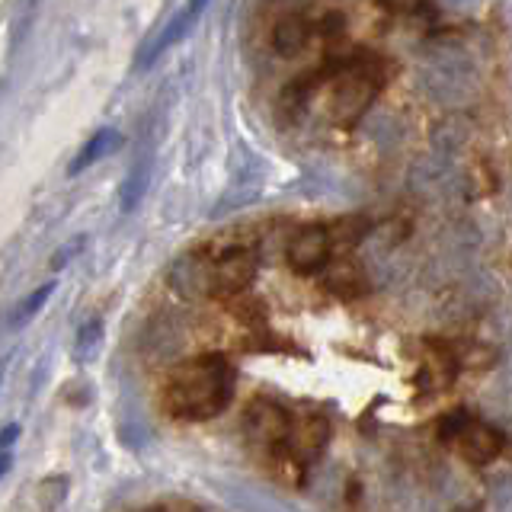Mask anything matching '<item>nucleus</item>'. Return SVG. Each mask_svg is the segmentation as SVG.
Wrapping results in <instances>:
<instances>
[{"mask_svg":"<svg viewBox=\"0 0 512 512\" xmlns=\"http://www.w3.org/2000/svg\"><path fill=\"white\" fill-rule=\"evenodd\" d=\"M234 368L224 356H202L176 368L164 388V407L176 420H212L231 404Z\"/></svg>","mask_w":512,"mask_h":512,"instance_id":"obj_1","label":"nucleus"},{"mask_svg":"<svg viewBox=\"0 0 512 512\" xmlns=\"http://www.w3.org/2000/svg\"><path fill=\"white\" fill-rule=\"evenodd\" d=\"M384 84H388V68H384V61L378 55L362 52L356 58L343 61L340 68L333 71L330 106H327L330 122L343 128L356 125Z\"/></svg>","mask_w":512,"mask_h":512,"instance_id":"obj_2","label":"nucleus"},{"mask_svg":"<svg viewBox=\"0 0 512 512\" xmlns=\"http://www.w3.org/2000/svg\"><path fill=\"white\" fill-rule=\"evenodd\" d=\"M295 420L288 416L285 407H279L276 400L260 397L253 400L244 413V436L253 445H266V448H285L288 436H292Z\"/></svg>","mask_w":512,"mask_h":512,"instance_id":"obj_3","label":"nucleus"},{"mask_svg":"<svg viewBox=\"0 0 512 512\" xmlns=\"http://www.w3.org/2000/svg\"><path fill=\"white\" fill-rule=\"evenodd\" d=\"M330 231L320 228V224H308L301 228L292 240H288V266H292L298 276H314V272L330 266Z\"/></svg>","mask_w":512,"mask_h":512,"instance_id":"obj_4","label":"nucleus"},{"mask_svg":"<svg viewBox=\"0 0 512 512\" xmlns=\"http://www.w3.org/2000/svg\"><path fill=\"white\" fill-rule=\"evenodd\" d=\"M256 279V253L250 247L224 250L212 266V288L218 295H240Z\"/></svg>","mask_w":512,"mask_h":512,"instance_id":"obj_5","label":"nucleus"},{"mask_svg":"<svg viewBox=\"0 0 512 512\" xmlns=\"http://www.w3.org/2000/svg\"><path fill=\"white\" fill-rule=\"evenodd\" d=\"M503 445H506L503 432L496 429V426H490V423H480V420H471L468 426H464V432L455 442L458 455L468 464H477V468H484V464L500 458Z\"/></svg>","mask_w":512,"mask_h":512,"instance_id":"obj_6","label":"nucleus"},{"mask_svg":"<svg viewBox=\"0 0 512 512\" xmlns=\"http://www.w3.org/2000/svg\"><path fill=\"white\" fill-rule=\"evenodd\" d=\"M327 442H330V423L324 416H304L301 423H295L292 436L285 442V455L292 458L298 468H308L311 461L320 458Z\"/></svg>","mask_w":512,"mask_h":512,"instance_id":"obj_7","label":"nucleus"},{"mask_svg":"<svg viewBox=\"0 0 512 512\" xmlns=\"http://www.w3.org/2000/svg\"><path fill=\"white\" fill-rule=\"evenodd\" d=\"M208 4H212V0H186L183 10H176V13L170 16V23H167L164 29H160V36H157L148 48H144V55L138 58V68H148V64H154L160 55L167 52L170 45L180 42V39L186 36V32H189L192 26H196V20L205 13Z\"/></svg>","mask_w":512,"mask_h":512,"instance_id":"obj_8","label":"nucleus"},{"mask_svg":"<svg viewBox=\"0 0 512 512\" xmlns=\"http://www.w3.org/2000/svg\"><path fill=\"white\" fill-rule=\"evenodd\" d=\"M311 36V20L304 13H288L272 26V48L279 55H298Z\"/></svg>","mask_w":512,"mask_h":512,"instance_id":"obj_9","label":"nucleus"},{"mask_svg":"<svg viewBox=\"0 0 512 512\" xmlns=\"http://www.w3.org/2000/svg\"><path fill=\"white\" fill-rule=\"evenodd\" d=\"M122 144V135L116 132V128H100V132H93L90 135V141L80 148V154L71 160V167H68V173L71 176H77V173H84L87 167H93L96 160H103V157H109L112 151H116Z\"/></svg>","mask_w":512,"mask_h":512,"instance_id":"obj_10","label":"nucleus"},{"mask_svg":"<svg viewBox=\"0 0 512 512\" xmlns=\"http://www.w3.org/2000/svg\"><path fill=\"white\" fill-rule=\"evenodd\" d=\"M330 247L333 253H349V250H356L362 240L368 237V231H372V221H368L365 215H346L340 221H333L330 224Z\"/></svg>","mask_w":512,"mask_h":512,"instance_id":"obj_11","label":"nucleus"},{"mask_svg":"<svg viewBox=\"0 0 512 512\" xmlns=\"http://www.w3.org/2000/svg\"><path fill=\"white\" fill-rule=\"evenodd\" d=\"M317 84H320V74H301V77L292 80V84L282 87V93H279V112L288 122L301 116V109L308 106V100H311V93L317 90Z\"/></svg>","mask_w":512,"mask_h":512,"instance_id":"obj_12","label":"nucleus"},{"mask_svg":"<svg viewBox=\"0 0 512 512\" xmlns=\"http://www.w3.org/2000/svg\"><path fill=\"white\" fill-rule=\"evenodd\" d=\"M362 285H365L362 282V272L356 269V263H352V260H336V263H330V269H327V288H330L333 295L352 298V295L365 292Z\"/></svg>","mask_w":512,"mask_h":512,"instance_id":"obj_13","label":"nucleus"},{"mask_svg":"<svg viewBox=\"0 0 512 512\" xmlns=\"http://www.w3.org/2000/svg\"><path fill=\"white\" fill-rule=\"evenodd\" d=\"M148 180H151V157L144 154L135 170L128 173V180H125V189H122V212H132V208L141 202L144 196V189H148Z\"/></svg>","mask_w":512,"mask_h":512,"instance_id":"obj_14","label":"nucleus"},{"mask_svg":"<svg viewBox=\"0 0 512 512\" xmlns=\"http://www.w3.org/2000/svg\"><path fill=\"white\" fill-rule=\"evenodd\" d=\"M52 292H55V282H45V285H39L36 292H32V295H29V298H26V301L20 304V308H16V314H13V320H10V324H13V327H20L26 317H32V314H36V311L42 308V304H45V298L52 295Z\"/></svg>","mask_w":512,"mask_h":512,"instance_id":"obj_15","label":"nucleus"},{"mask_svg":"<svg viewBox=\"0 0 512 512\" xmlns=\"http://www.w3.org/2000/svg\"><path fill=\"white\" fill-rule=\"evenodd\" d=\"M100 336H103V327L93 320V324H87L84 330H80V340H77V349H74V352H77L80 359L90 356V352H93V346H96V340H100Z\"/></svg>","mask_w":512,"mask_h":512,"instance_id":"obj_16","label":"nucleus"},{"mask_svg":"<svg viewBox=\"0 0 512 512\" xmlns=\"http://www.w3.org/2000/svg\"><path fill=\"white\" fill-rule=\"evenodd\" d=\"M320 36H333V39H340L343 36V32H346V20H343V13H327L324 16V20H320Z\"/></svg>","mask_w":512,"mask_h":512,"instance_id":"obj_17","label":"nucleus"},{"mask_svg":"<svg viewBox=\"0 0 512 512\" xmlns=\"http://www.w3.org/2000/svg\"><path fill=\"white\" fill-rule=\"evenodd\" d=\"M16 436H20V426H16V423L4 426V436H0V448H4V452H10L13 442H16Z\"/></svg>","mask_w":512,"mask_h":512,"instance_id":"obj_18","label":"nucleus"},{"mask_svg":"<svg viewBox=\"0 0 512 512\" xmlns=\"http://www.w3.org/2000/svg\"><path fill=\"white\" fill-rule=\"evenodd\" d=\"M381 7H388V10H410V7H416L420 0H378Z\"/></svg>","mask_w":512,"mask_h":512,"instance_id":"obj_19","label":"nucleus"}]
</instances>
